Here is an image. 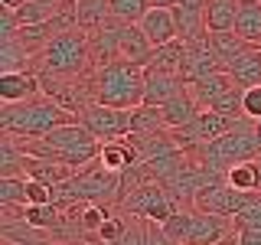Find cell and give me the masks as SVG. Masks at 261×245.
<instances>
[{"instance_id":"obj_1","label":"cell","mask_w":261,"mask_h":245,"mask_svg":"<svg viewBox=\"0 0 261 245\" xmlns=\"http://www.w3.org/2000/svg\"><path fill=\"white\" fill-rule=\"evenodd\" d=\"M30 69L43 82H85L95 72L92 62V36L85 30H69L46 43L33 56Z\"/></svg>"},{"instance_id":"obj_2","label":"cell","mask_w":261,"mask_h":245,"mask_svg":"<svg viewBox=\"0 0 261 245\" xmlns=\"http://www.w3.org/2000/svg\"><path fill=\"white\" fill-rule=\"evenodd\" d=\"M72 121H79V114L49 95L30 98V102H20V105H0V131L10 137H23V141L46 137L49 131L72 125Z\"/></svg>"},{"instance_id":"obj_3","label":"cell","mask_w":261,"mask_h":245,"mask_svg":"<svg viewBox=\"0 0 261 245\" xmlns=\"http://www.w3.org/2000/svg\"><path fill=\"white\" fill-rule=\"evenodd\" d=\"M20 147L30 154V157H46V160H59L69 163V167H85V163L98 160L101 154V141L88 131L82 121H72V125H62L56 131H49L46 137H36V141H23L16 137Z\"/></svg>"},{"instance_id":"obj_4","label":"cell","mask_w":261,"mask_h":245,"mask_svg":"<svg viewBox=\"0 0 261 245\" xmlns=\"http://www.w3.org/2000/svg\"><path fill=\"white\" fill-rule=\"evenodd\" d=\"M92 102L108 105V108L134 111L144 105V69L134 62L114 59L108 65L92 72Z\"/></svg>"},{"instance_id":"obj_5","label":"cell","mask_w":261,"mask_h":245,"mask_svg":"<svg viewBox=\"0 0 261 245\" xmlns=\"http://www.w3.org/2000/svg\"><path fill=\"white\" fill-rule=\"evenodd\" d=\"M193 154L206 163V167H212L216 174L225 177L235 163L261 157V141H258V134H255V121H245L242 128H235V131H228V134L216 137V141L196 147Z\"/></svg>"},{"instance_id":"obj_6","label":"cell","mask_w":261,"mask_h":245,"mask_svg":"<svg viewBox=\"0 0 261 245\" xmlns=\"http://www.w3.org/2000/svg\"><path fill=\"white\" fill-rule=\"evenodd\" d=\"M118 209L130 212V216H141L147 223H167L176 209H183V203H179L160 180H153V183H144V186H137V190H130L124 200H121Z\"/></svg>"},{"instance_id":"obj_7","label":"cell","mask_w":261,"mask_h":245,"mask_svg":"<svg viewBox=\"0 0 261 245\" xmlns=\"http://www.w3.org/2000/svg\"><path fill=\"white\" fill-rule=\"evenodd\" d=\"M69 183L82 203H101V206H114V209L121 203V174L105 170L98 160L79 167Z\"/></svg>"},{"instance_id":"obj_8","label":"cell","mask_w":261,"mask_h":245,"mask_svg":"<svg viewBox=\"0 0 261 245\" xmlns=\"http://www.w3.org/2000/svg\"><path fill=\"white\" fill-rule=\"evenodd\" d=\"M245 121H248V118H232V114H219V111L202 108L199 114H196L193 125H186L179 131H170V134H173V141L183 147V151H196V147H202V144L216 141V137L228 134V131L242 128Z\"/></svg>"},{"instance_id":"obj_9","label":"cell","mask_w":261,"mask_h":245,"mask_svg":"<svg viewBox=\"0 0 261 245\" xmlns=\"http://www.w3.org/2000/svg\"><path fill=\"white\" fill-rule=\"evenodd\" d=\"M79 121L85 125L98 141H118V137H127L130 134V111L124 108H108V105H85L79 111Z\"/></svg>"},{"instance_id":"obj_10","label":"cell","mask_w":261,"mask_h":245,"mask_svg":"<svg viewBox=\"0 0 261 245\" xmlns=\"http://www.w3.org/2000/svg\"><path fill=\"white\" fill-rule=\"evenodd\" d=\"M255 196L258 193H239L235 186H228L225 180H216L206 190H199V196L193 200V206L206 209V212H216V216H225V219H235Z\"/></svg>"},{"instance_id":"obj_11","label":"cell","mask_w":261,"mask_h":245,"mask_svg":"<svg viewBox=\"0 0 261 245\" xmlns=\"http://www.w3.org/2000/svg\"><path fill=\"white\" fill-rule=\"evenodd\" d=\"M186 43V39H183ZM216 72H225L222 62H219L216 49H212L209 36L206 39H196V43H186V59H183V79L186 82H199V79H209Z\"/></svg>"},{"instance_id":"obj_12","label":"cell","mask_w":261,"mask_h":245,"mask_svg":"<svg viewBox=\"0 0 261 245\" xmlns=\"http://www.w3.org/2000/svg\"><path fill=\"white\" fill-rule=\"evenodd\" d=\"M232 232H235L232 219L193 206V226H190V235H186V245H216Z\"/></svg>"},{"instance_id":"obj_13","label":"cell","mask_w":261,"mask_h":245,"mask_svg":"<svg viewBox=\"0 0 261 245\" xmlns=\"http://www.w3.org/2000/svg\"><path fill=\"white\" fill-rule=\"evenodd\" d=\"M43 92V82L33 69H16V72H0V102L4 105H20L30 98H39Z\"/></svg>"},{"instance_id":"obj_14","label":"cell","mask_w":261,"mask_h":245,"mask_svg":"<svg viewBox=\"0 0 261 245\" xmlns=\"http://www.w3.org/2000/svg\"><path fill=\"white\" fill-rule=\"evenodd\" d=\"M153 49H157V46L144 36V30L137 27V23H121V27H118V59L134 62V65L144 69V65L150 62Z\"/></svg>"},{"instance_id":"obj_15","label":"cell","mask_w":261,"mask_h":245,"mask_svg":"<svg viewBox=\"0 0 261 245\" xmlns=\"http://www.w3.org/2000/svg\"><path fill=\"white\" fill-rule=\"evenodd\" d=\"M137 27L144 30V36L150 39L153 46H167V43H173V39H179L173 7H150Z\"/></svg>"},{"instance_id":"obj_16","label":"cell","mask_w":261,"mask_h":245,"mask_svg":"<svg viewBox=\"0 0 261 245\" xmlns=\"http://www.w3.org/2000/svg\"><path fill=\"white\" fill-rule=\"evenodd\" d=\"M186 92V79L179 76H163V72H147L144 69V105L163 108L167 102H173L176 95Z\"/></svg>"},{"instance_id":"obj_17","label":"cell","mask_w":261,"mask_h":245,"mask_svg":"<svg viewBox=\"0 0 261 245\" xmlns=\"http://www.w3.org/2000/svg\"><path fill=\"white\" fill-rule=\"evenodd\" d=\"M75 20H79V30L85 33H98L118 23L111 10V0H75Z\"/></svg>"},{"instance_id":"obj_18","label":"cell","mask_w":261,"mask_h":245,"mask_svg":"<svg viewBox=\"0 0 261 245\" xmlns=\"http://www.w3.org/2000/svg\"><path fill=\"white\" fill-rule=\"evenodd\" d=\"M98 163H101L105 170H111V174H124V170L137 167V151L134 144L127 141V137H118V141H105L101 144V154H98Z\"/></svg>"},{"instance_id":"obj_19","label":"cell","mask_w":261,"mask_h":245,"mask_svg":"<svg viewBox=\"0 0 261 245\" xmlns=\"http://www.w3.org/2000/svg\"><path fill=\"white\" fill-rule=\"evenodd\" d=\"M183 59H186V43L173 39L167 46H157L150 56V62L144 65L147 72H163V76H179L183 79Z\"/></svg>"},{"instance_id":"obj_20","label":"cell","mask_w":261,"mask_h":245,"mask_svg":"<svg viewBox=\"0 0 261 245\" xmlns=\"http://www.w3.org/2000/svg\"><path fill=\"white\" fill-rule=\"evenodd\" d=\"M27 177L39 180V183H49V186H59L75 177V167L59 163V160H46V157H27Z\"/></svg>"},{"instance_id":"obj_21","label":"cell","mask_w":261,"mask_h":245,"mask_svg":"<svg viewBox=\"0 0 261 245\" xmlns=\"http://www.w3.org/2000/svg\"><path fill=\"white\" fill-rule=\"evenodd\" d=\"M199 111H202V108L196 105V98L190 95V88H186L183 95H176L173 102L163 105V121H167V131H179V128L193 125Z\"/></svg>"},{"instance_id":"obj_22","label":"cell","mask_w":261,"mask_h":245,"mask_svg":"<svg viewBox=\"0 0 261 245\" xmlns=\"http://www.w3.org/2000/svg\"><path fill=\"white\" fill-rule=\"evenodd\" d=\"M228 76L239 82L242 88H251V85H261V46H251L228 65Z\"/></svg>"},{"instance_id":"obj_23","label":"cell","mask_w":261,"mask_h":245,"mask_svg":"<svg viewBox=\"0 0 261 245\" xmlns=\"http://www.w3.org/2000/svg\"><path fill=\"white\" fill-rule=\"evenodd\" d=\"M242 0H209L206 4V27L209 33H232L239 23Z\"/></svg>"},{"instance_id":"obj_24","label":"cell","mask_w":261,"mask_h":245,"mask_svg":"<svg viewBox=\"0 0 261 245\" xmlns=\"http://www.w3.org/2000/svg\"><path fill=\"white\" fill-rule=\"evenodd\" d=\"M27 157L20 141L10 134L0 137V177H27Z\"/></svg>"},{"instance_id":"obj_25","label":"cell","mask_w":261,"mask_h":245,"mask_svg":"<svg viewBox=\"0 0 261 245\" xmlns=\"http://www.w3.org/2000/svg\"><path fill=\"white\" fill-rule=\"evenodd\" d=\"M209 43L212 49H216V56H219V62H222V69H228L239 56L245 53V49H251L255 43H248V39H242L239 33H209Z\"/></svg>"},{"instance_id":"obj_26","label":"cell","mask_w":261,"mask_h":245,"mask_svg":"<svg viewBox=\"0 0 261 245\" xmlns=\"http://www.w3.org/2000/svg\"><path fill=\"white\" fill-rule=\"evenodd\" d=\"M235 33L248 43H261V0H242Z\"/></svg>"},{"instance_id":"obj_27","label":"cell","mask_w":261,"mask_h":245,"mask_svg":"<svg viewBox=\"0 0 261 245\" xmlns=\"http://www.w3.org/2000/svg\"><path fill=\"white\" fill-rule=\"evenodd\" d=\"M153 131H167L163 108H153V105H137V108L130 111V134H153Z\"/></svg>"},{"instance_id":"obj_28","label":"cell","mask_w":261,"mask_h":245,"mask_svg":"<svg viewBox=\"0 0 261 245\" xmlns=\"http://www.w3.org/2000/svg\"><path fill=\"white\" fill-rule=\"evenodd\" d=\"M27 196V177H0V209L23 206Z\"/></svg>"},{"instance_id":"obj_29","label":"cell","mask_w":261,"mask_h":245,"mask_svg":"<svg viewBox=\"0 0 261 245\" xmlns=\"http://www.w3.org/2000/svg\"><path fill=\"white\" fill-rule=\"evenodd\" d=\"M160 226H163V232H167L173 242L186 245V235H190V226H193V206H183V209H176L173 216H170L167 223H160Z\"/></svg>"},{"instance_id":"obj_30","label":"cell","mask_w":261,"mask_h":245,"mask_svg":"<svg viewBox=\"0 0 261 245\" xmlns=\"http://www.w3.org/2000/svg\"><path fill=\"white\" fill-rule=\"evenodd\" d=\"M111 10L118 23H141L150 10V0H111Z\"/></svg>"},{"instance_id":"obj_31","label":"cell","mask_w":261,"mask_h":245,"mask_svg":"<svg viewBox=\"0 0 261 245\" xmlns=\"http://www.w3.org/2000/svg\"><path fill=\"white\" fill-rule=\"evenodd\" d=\"M46 203H53V186L27 177V196H23V206H46Z\"/></svg>"},{"instance_id":"obj_32","label":"cell","mask_w":261,"mask_h":245,"mask_svg":"<svg viewBox=\"0 0 261 245\" xmlns=\"http://www.w3.org/2000/svg\"><path fill=\"white\" fill-rule=\"evenodd\" d=\"M242 111H245V118H248V121H261V85L245 88Z\"/></svg>"},{"instance_id":"obj_33","label":"cell","mask_w":261,"mask_h":245,"mask_svg":"<svg viewBox=\"0 0 261 245\" xmlns=\"http://www.w3.org/2000/svg\"><path fill=\"white\" fill-rule=\"evenodd\" d=\"M121 245H147V219L134 216V226H130V232L124 235Z\"/></svg>"},{"instance_id":"obj_34","label":"cell","mask_w":261,"mask_h":245,"mask_svg":"<svg viewBox=\"0 0 261 245\" xmlns=\"http://www.w3.org/2000/svg\"><path fill=\"white\" fill-rule=\"evenodd\" d=\"M147 245H179V242L170 239L160 223H147Z\"/></svg>"},{"instance_id":"obj_35","label":"cell","mask_w":261,"mask_h":245,"mask_svg":"<svg viewBox=\"0 0 261 245\" xmlns=\"http://www.w3.org/2000/svg\"><path fill=\"white\" fill-rule=\"evenodd\" d=\"M239 242L242 245H261V232L258 229H245V232H239Z\"/></svg>"},{"instance_id":"obj_36","label":"cell","mask_w":261,"mask_h":245,"mask_svg":"<svg viewBox=\"0 0 261 245\" xmlns=\"http://www.w3.org/2000/svg\"><path fill=\"white\" fill-rule=\"evenodd\" d=\"M216 245H242V242H239V232H232V235H225V239H222V242H216Z\"/></svg>"},{"instance_id":"obj_37","label":"cell","mask_w":261,"mask_h":245,"mask_svg":"<svg viewBox=\"0 0 261 245\" xmlns=\"http://www.w3.org/2000/svg\"><path fill=\"white\" fill-rule=\"evenodd\" d=\"M179 0H150V7H176Z\"/></svg>"},{"instance_id":"obj_38","label":"cell","mask_w":261,"mask_h":245,"mask_svg":"<svg viewBox=\"0 0 261 245\" xmlns=\"http://www.w3.org/2000/svg\"><path fill=\"white\" fill-rule=\"evenodd\" d=\"M0 245H23V242H13V239H0Z\"/></svg>"},{"instance_id":"obj_39","label":"cell","mask_w":261,"mask_h":245,"mask_svg":"<svg viewBox=\"0 0 261 245\" xmlns=\"http://www.w3.org/2000/svg\"><path fill=\"white\" fill-rule=\"evenodd\" d=\"M255 134H258V141H261V121H255Z\"/></svg>"},{"instance_id":"obj_40","label":"cell","mask_w":261,"mask_h":245,"mask_svg":"<svg viewBox=\"0 0 261 245\" xmlns=\"http://www.w3.org/2000/svg\"><path fill=\"white\" fill-rule=\"evenodd\" d=\"M46 245H72V242H46Z\"/></svg>"}]
</instances>
